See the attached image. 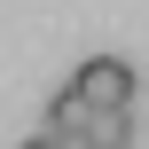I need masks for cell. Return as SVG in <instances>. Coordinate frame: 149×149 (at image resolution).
<instances>
[{
	"mask_svg": "<svg viewBox=\"0 0 149 149\" xmlns=\"http://www.w3.org/2000/svg\"><path fill=\"white\" fill-rule=\"evenodd\" d=\"M24 149H71V141H55V134H39V141H24Z\"/></svg>",
	"mask_w": 149,
	"mask_h": 149,
	"instance_id": "4",
	"label": "cell"
},
{
	"mask_svg": "<svg viewBox=\"0 0 149 149\" xmlns=\"http://www.w3.org/2000/svg\"><path fill=\"white\" fill-rule=\"evenodd\" d=\"M86 118H94V110H86L71 86H55V94H47V134H55V141H79V134H86Z\"/></svg>",
	"mask_w": 149,
	"mask_h": 149,
	"instance_id": "2",
	"label": "cell"
},
{
	"mask_svg": "<svg viewBox=\"0 0 149 149\" xmlns=\"http://www.w3.org/2000/svg\"><path fill=\"white\" fill-rule=\"evenodd\" d=\"M126 141H134V118L126 110H94L86 134H79V149H126Z\"/></svg>",
	"mask_w": 149,
	"mask_h": 149,
	"instance_id": "3",
	"label": "cell"
},
{
	"mask_svg": "<svg viewBox=\"0 0 149 149\" xmlns=\"http://www.w3.org/2000/svg\"><path fill=\"white\" fill-rule=\"evenodd\" d=\"M71 149H79V141H71Z\"/></svg>",
	"mask_w": 149,
	"mask_h": 149,
	"instance_id": "5",
	"label": "cell"
},
{
	"mask_svg": "<svg viewBox=\"0 0 149 149\" xmlns=\"http://www.w3.org/2000/svg\"><path fill=\"white\" fill-rule=\"evenodd\" d=\"M71 94L86 110H134V63L126 55H86L79 79H71Z\"/></svg>",
	"mask_w": 149,
	"mask_h": 149,
	"instance_id": "1",
	"label": "cell"
}]
</instances>
